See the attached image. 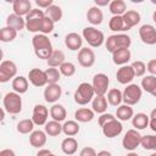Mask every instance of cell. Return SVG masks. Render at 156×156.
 Here are the masks:
<instances>
[{
	"mask_svg": "<svg viewBox=\"0 0 156 156\" xmlns=\"http://www.w3.org/2000/svg\"><path fill=\"white\" fill-rule=\"evenodd\" d=\"M34 122L32 119H22L17 123V132L21 133V134H28V133H32L33 129H34Z\"/></svg>",
	"mask_w": 156,
	"mask_h": 156,
	"instance_id": "41",
	"label": "cell"
},
{
	"mask_svg": "<svg viewBox=\"0 0 156 156\" xmlns=\"http://www.w3.org/2000/svg\"><path fill=\"white\" fill-rule=\"evenodd\" d=\"M62 95V88L58 84H49L44 90V99L49 104H55Z\"/></svg>",
	"mask_w": 156,
	"mask_h": 156,
	"instance_id": "16",
	"label": "cell"
},
{
	"mask_svg": "<svg viewBox=\"0 0 156 156\" xmlns=\"http://www.w3.org/2000/svg\"><path fill=\"white\" fill-rule=\"evenodd\" d=\"M0 156H16V154L11 149H4L0 151Z\"/></svg>",
	"mask_w": 156,
	"mask_h": 156,
	"instance_id": "51",
	"label": "cell"
},
{
	"mask_svg": "<svg viewBox=\"0 0 156 156\" xmlns=\"http://www.w3.org/2000/svg\"><path fill=\"white\" fill-rule=\"evenodd\" d=\"M130 66H132V68L134 71L135 77H143L145 74V72H146V65L143 61H134Z\"/></svg>",
	"mask_w": 156,
	"mask_h": 156,
	"instance_id": "45",
	"label": "cell"
},
{
	"mask_svg": "<svg viewBox=\"0 0 156 156\" xmlns=\"http://www.w3.org/2000/svg\"><path fill=\"white\" fill-rule=\"evenodd\" d=\"M54 27H55V22L52 20H50L46 15L44 16V18L41 20V23H40V33L41 34H49L54 30Z\"/></svg>",
	"mask_w": 156,
	"mask_h": 156,
	"instance_id": "43",
	"label": "cell"
},
{
	"mask_svg": "<svg viewBox=\"0 0 156 156\" xmlns=\"http://www.w3.org/2000/svg\"><path fill=\"white\" fill-rule=\"evenodd\" d=\"M116 116L118 121H129L134 116V111L129 105H119L116 110Z\"/></svg>",
	"mask_w": 156,
	"mask_h": 156,
	"instance_id": "32",
	"label": "cell"
},
{
	"mask_svg": "<svg viewBox=\"0 0 156 156\" xmlns=\"http://www.w3.org/2000/svg\"><path fill=\"white\" fill-rule=\"evenodd\" d=\"M149 127L151 128V130H152V132H156V119H151V118H150Z\"/></svg>",
	"mask_w": 156,
	"mask_h": 156,
	"instance_id": "54",
	"label": "cell"
},
{
	"mask_svg": "<svg viewBox=\"0 0 156 156\" xmlns=\"http://www.w3.org/2000/svg\"><path fill=\"white\" fill-rule=\"evenodd\" d=\"M12 89L17 94H24L28 90V79L23 76H17L12 79Z\"/></svg>",
	"mask_w": 156,
	"mask_h": 156,
	"instance_id": "27",
	"label": "cell"
},
{
	"mask_svg": "<svg viewBox=\"0 0 156 156\" xmlns=\"http://www.w3.org/2000/svg\"><path fill=\"white\" fill-rule=\"evenodd\" d=\"M139 37L144 44L155 45L156 44V28L151 24H143L139 28Z\"/></svg>",
	"mask_w": 156,
	"mask_h": 156,
	"instance_id": "11",
	"label": "cell"
},
{
	"mask_svg": "<svg viewBox=\"0 0 156 156\" xmlns=\"http://www.w3.org/2000/svg\"><path fill=\"white\" fill-rule=\"evenodd\" d=\"M6 26L20 32L26 27V20H23L21 16H17L16 13H11L6 18Z\"/></svg>",
	"mask_w": 156,
	"mask_h": 156,
	"instance_id": "24",
	"label": "cell"
},
{
	"mask_svg": "<svg viewBox=\"0 0 156 156\" xmlns=\"http://www.w3.org/2000/svg\"><path fill=\"white\" fill-rule=\"evenodd\" d=\"M45 15L50 18V20H52L54 22H58V21H61V18H62V10H61V7L58 6V5H51L49 9H46L45 10Z\"/></svg>",
	"mask_w": 156,
	"mask_h": 156,
	"instance_id": "39",
	"label": "cell"
},
{
	"mask_svg": "<svg viewBox=\"0 0 156 156\" xmlns=\"http://www.w3.org/2000/svg\"><path fill=\"white\" fill-rule=\"evenodd\" d=\"M149 122H150V117L143 112L140 113H136L133 116L132 118V124L133 127H135L136 129L141 130V129H145L147 126H149Z\"/></svg>",
	"mask_w": 156,
	"mask_h": 156,
	"instance_id": "33",
	"label": "cell"
},
{
	"mask_svg": "<svg viewBox=\"0 0 156 156\" xmlns=\"http://www.w3.org/2000/svg\"><path fill=\"white\" fill-rule=\"evenodd\" d=\"M107 102L111 106H119V104L123 101L122 100V91L117 88H112L107 93Z\"/></svg>",
	"mask_w": 156,
	"mask_h": 156,
	"instance_id": "34",
	"label": "cell"
},
{
	"mask_svg": "<svg viewBox=\"0 0 156 156\" xmlns=\"http://www.w3.org/2000/svg\"><path fill=\"white\" fill-rule=\"evenodd\" d=\"M152 20H154V22L156 23V10H155L154 13H152Z\"/></svg>",
	"mask_w": 156,
	"mask_h": 156,
	"instance_id": "58",
	"label": "cell"
},
{
	"mask_svg": "<svg viewBox=\"0 0 156 156\" xmlns=\"http://www.w3.org/2000/svg\"><path fill=\"white\" fill-rule=\"evenodd\" d=\"M78 62L82 67L84 68H89L95 63V54L90 48H82L78 51Z\"/></svg>",
	"mask_w": 156,
	"mask_h": 156,
	"instance_id": "12",
	"label": "cell"
},
{
	"mask_svg": "<svg viewBox=\"0 0 156 156\" xmlns=\"http://www.w3.org/2000/svg\"><path fill=\"white\" fill-rule=\"evenodd\" d=\"M140 141H141V135L139 134V132L136 129H129L127 130V133L122 139V145L126 150L133 151L140 145Z\"/></svg>",
	"mask_w": 156,
	"mask_h": 156,
	"instance_id": "8",
	"label": "cell"
},
{
	"mask_svg": "<svg viewBox=\"0 0 156 156\" xmlns=\"http://www.w3.org/2000/svg\"><path fill=\"white\" fill-rule=\"evenodd\" d=\"M48 135L50 136H57L61 134L62 132V126L60 124V122L57 121H49L46 124H45V130H44Z\"/></svg>",
	"mask_w": 156,
	"mask_h": 156,
	"instance_id": "36",
	"label": "cell"
},
{
	"mask_svg": "<svg viewBox=\"0 0 156 156\" xmlns=\"http://www.w3.org/2000/svg\"><path fill=\"white\" fill-rule=\"evenodd\" d=\"M61 149H62L63 154L71 156V155H73V154L77 152V150H78V141L73 136H68V138H66V139L62 140Z\"/></svg>",
	"mask_w": 156,
	"mask_h": 156,
	"instance_id": "25",
	"label": "cell"
},
{
	"mask_svg": "<svg viewBox=\"0 0 156 156\" xmlns=\"http://www.w3.org/2000/svg\"><path fill=\"white\" fill-rule=\"evenodd\" d=\"M16 37H17V30H15L11 27L6 26V27L1 28V30H0V40L2 43H10L13 39H16Z\"/></svg>",
	"mask_w": 156,
	"mask_h": 156,
	"instance_id": "40",
	"label": "cell"
},
{
	"mask_svg": "<svg viewBox=\"0 0 156 156\" xmlns=\"http://www.w3.org/2000/svg\"><path fill=\"white\" fill-rule=\"evenodd\" d=\"M116 117L113 116V115H111V113H102L100 117H99V126L100 127H104L107 122H110V121H112V119H115Z\"/></svg>",
	"mask_w": 156,
	"mask_h": 156,
	"instance_id": "47",
	"label": "cell"
},
{
	"mask_svg": "<svg viewBox=\"0 0 156 156\" xmlns=\"http://www.w3.org/2000/svg\"><path fill=\"white\" fill-rule=\"evenodd\" d=\"M4 110L11 115H17L22 111V98L16 91L7 93L2 100Z\"/></svg>",
	"mask_w": 156,
	"mask_h": 156,
	"instance_id": "4",
	"label": "cell"
},
{
	"mask_svg": "<svg viewBox=\"0 0 156 156\" xmlns=\"http://www.w3.org/2000/svg\"><path fill=\"white\" fill-rule=\"evenodd\" d=\"M141 95H143V89L138 84H128L122 93V100L126 105L132 106L140 101Z\"/></svg>",
	"mask_w": 156,
	"mask_h": 156,
	"instance_id": "6",
	"label": "cell"
},
{
	"mask_svg": "<svg viewBox=\"0 0 156 156\" xmlns=\"http://www.w3.org/2000/svg\"><path fill=\"white\" fill-rule=\"evenodd\" d=\"M146 69L149 71V73H150L151 76H155V77H156V58L150 60V61L147 62Z\"/></svg>",
	"mask_w": 156,
	"mask_h": 156,
	"instance_id": "50",
	"label": "cell"
},
{
	"mask_svg": "<svg viewBox=\"0 0 156 156\" xmlns=\"http://www.w3.org/2000/svg\"><path fill=\"white\" fill-rule=\"evenodd\" d=\"M98 156H112V154L107 150H101V151L98 152Z\"/></svg>",
	"mask_w": 156,
	"mask_h": 156,
	"instance_id": "55",
	"label": "cell"
},
{
	"mask_svg": "<svg viewBox=\"0 0 156 156\" xmlns=\"http://www.w3.org/2000/svg\"><path fill=\"white\" fill-rule=\"evenodd\" d=\"M48 156H56V155H55V154H52V152H51V154H50V155H48Z\"/></svg>",
	"mask_w": 156,
	"mask_h": 156,
	"instance_id": "62",
	"label": "cell"
},
{
	"mask_svg": "<svg viewBox=\"0 0 156 156\" xmlns=\"http://www.w3.org/2000/svg\"><path fill=\"white\" fill-rule=\"evenodd\" d=\"M94 95H95V91H94L93 85L84 82V83H80L78 85V88L74 91V96L73 98H74L76 104L83 106V105H87L90 101H93Z\"/></svg>",
	"mask_w": 156,
	"mask_h": 156,
	"instance_id": "3",
	"label": "cell"
},
{
	"mask_svg": "<svg viewBox=\"0 0 156 156\" xmlns=\"http://www.w3.org/2000/svg\"><path fill=\"white\" fill-rule=\"evenodd\" d=\"M87 20L93 26L101 24L102 23V20H104V13H102L101 9L98 7V6H91L88 10V12H87Z\"/></svg>",
	"mask_w": 156,
	"mask_h": 156,
	"instance_id": "21",
	"label": "cell"
},
{
	"mask_svg": "<svg viewBox=\"0 0 156 156\" xmlns=\"http://www.w3.org/2000/svg\"><path fill=\"white\" fill-rule=\"evenodd\" d=\"M150 156H156V151H155V152H152V154H151Z\"/></svg>",
	"mask_w": 156,
	"mask_h": 156,
	"instance_id": "61",
	"label": "cell"
},
{
	"mask_svg": "<svg viewBox=\"0 0 156 156\" xmlns=\"http://www.w3.org/2000/svg\"><path fill=\"white\" fill-rule=\"evenodd\" d=\"M32 45L34 49V54L37 55V57H39L41 60L48 61V58L51 56V54L54 51L52 44L45 34H35L32 38Z\"/></svg>",
	"mask_w": 156,
	"mask_h": 156,
	"instance_id": "1",
	"label": "cell"
},
{
	"mask_svg": "<svg viewBox=\"0 0 156 156\" xmlns=\"http://www.w3.org/2000/svg\"><path fill=\"white\" fill-rule=\"evenodd\" d=\"M141 89L146 93H150L152 94L156 89V77L155 76H145L143 79H141Z\"/></svg>",
	"mask_w": 156,
	"mask_h": 156,
	"instance_id": "37",
	"label": "cell"
},
{
	"mask_svg": "<svg viewBox=\"0 0 156 156\" xmlns=\"http://www.w3.org/2000/svg\"><path fill=\"white\" fill-rule=\"evenodd\" d=\"M154 151H156V135H155V145H154Z\"/></svg>",
	"mask_w": 156,
	"mask_h": 156,
	"instance_id": "59",
	"label": "cell"
},
{
	"mask_svg": "<svg viewBox=\"0 0 156 156\" xmlns=\"http://www.w3.org/2000/svg\"><path fill=\"white\" fill-rule=\"evenodd\" d=\"M122 17H123L124 26H126V29L127 30L132 29L134 26H136L140 22V13L138 11H134V10L127 11Z\"/></svg>",
	"mask_w": 156,
	"mask_h": 156,
	"instance_id": "22",
	"label": "cell"
},
{
	"mask_svg": "<svg viewBox=\"0 0 156 156\" xmlns=\"http://www.w3.org/2000/svg\"><path fill=\"white\" fill-rule=\"evenodd\" d=\"M151 95H152V96H155V98H156V89H155V91H154V93H152V94H151Z\"/></svg>",
	"mask_w": 156,
	"mask_h": 156,
	"instance_id": "60",
	"label": "cell"
},
{
	"mask_svg": "<svg viewBox=\"0 0 156 156\" xmlns=\"http://www.w3.org/2000/svg\"><path fill=\"white\" fill-rule=\"evenodd\" d=\"M126 156H139V155H138L136 152H133V151H130V152H129V154H127Z\"/></svg>",
	"mask_w": 156,
	"mask_h": 156,
	"instance_id": "57",
	"label": "cell"
},
{
	"mask_svg": "<svg viewBox=\"0 0 156 156\" xmlns=\"http://www.w3.org/2000/svg\"><path fill=\"white\" fill-rule=\"evenodd\" d=\"M45 12L40 9H33L27 16H26V28L28 32L35 33L40 30V23L44 18Z\"/></svg>",
	"mask_w": 156,
	"mask_h": 156,
	"instance_id": "7",
	"label": "cell"
},
{
	"mask_svg": "<svg viewBox=\"0 0 156 156\" xmlns=\"http://www.w3.org/2000/svg\"><path fill=\"white\" fill-rule=\"evenodd\" d=\"M140 145H141L145 150H154L155 135H144V136H141Z\"/></svg>",
	"mask_w": 156,
	"mask_h": 156,
	"instance_id": "46",
	"label": "cell"
},
{
	"mask_svg": "<svg viewBox=\"0 0 156 156\" xmlns=\"http://www.w3.org/2000/svg\"><path fill=\"white\" fill-rule=\"evenodd\" d=\"M17 74V66L13 61L5 60L0 63V82L6 83Z\"/></svg>",
	"mask_w": 156,
	"mask_h": 156,
	"instance_id": "9",
	"label": "cell"
},
{
	"mask_svg": "<svg viewBox=\"0 0 156 156\" xmlns=\"http://www.w3.org/2000/svg\"><path fill=\"white\" fill-rule=\"evenodd\" d=\"M132 44V39L127 34H113L107 37L105 41V46L108 52H115L118 49H129Z\"/></svg>",
	"mask_w": 156,
	"mask_h": 156,
	"instance_id": "2",
	"label": "cell"
},
{
	"mask_svg": "<svg viewBox=\"0 0 156 156\" xmlns=\"http://www.w3.org/2000/svg\"><path fill=\"white\" fill-rule=\"evenodd\" d=\"M110 84V79L105 73H98L93 78V88L95 91V95H105L107 93V88Z\"/></svg>",
	"mask_w": 156,
	"mask_h": 156,
	"instance_id": "10",
	"label": "cell"
},
{
	"mask_svg": "<svg viewBox=\"0 0 156 156\" xmlns=\"http://www.w3.org/2000/svg\"><path fill=\"white\" fill-rule=\"evenodd\" d=\"M151 119H156V108H154V110H151V112H150V116H149Z\"/></svg>",
	"mask_w": 156,
	"mask_h": 156,
	"instance_id": "56",
	"label": "cell"
},
{
	"mask_svg": "<svg viewBox=\"0 0 156 156\" xmlns=\"http://www.w3.org/2000/svg\"><path fill=\"white\" fill-rule=\"evenodd\" d=\"M110 0H95V6L98 7H101V6H107L110 5Z\"/></svg>",
	"mask_w": 156,
	"mask_h": 156,
	"instance_id": "52",
	"label": "cell"
},
{
	"mask_svg": "<svg viewBox=\"0 0 156 156\" xmlns=\"http://www.w3.org/2000/svg\"><path fill=\"white\" fill-rule=\"evenodd\" d=\"M48 116H49V110L44 105H35L33 108V115H32V121L34 122L35 126H44L48 123Z\"/></svg>",
	"mask_w": 156,
	"mask_h": 156,
	"instance_id": "14",
	"label": "cell"
},
{
	"mask_svg": "<svg viewBox=\"0 0 156 156\" xmlns=\"http://www.w3.org/2000/svg\"><path fill=\"white\" fill-rule=\"evenodd\" d=\"M94 115H95V112L93 110H90L88 107H80L74 112V118L77 122L87 123L94 118Z\"/></svg>",
	"mask_w": 156,
	"mask_h": 156,
	"instance_id": "26",
	"label": "cell"
},
{
	"mask_svg": "<svg viewBox=\"0 0 156 156\" xmlns=\"http://www.w3.org/2000/svg\"><path fill=\"white\" fill-rule=\"evenodd\" d=\"M12 10L13 13L22 17V16H27L33 9L29 0H15L12 2Z\"/></svg>",
	"mask_w": 156,
	"mask_h": 156,
	"instance_id": "18",
	"label": "cell"
},
{
	"mask_svg": "<svg viewBox=\"0 0 156 156\" xmlns=\"http://www.w3.org/2000/svg\"><path fill=\"white\" fill-rule=\"evenodd\" d=\"M28 79L34 87H44L48 84V78L45 71H41L39 68H32L28 72Z\"/></svg>",
	"mask_w": 156,
	"mask_h": 156,
	"instance_id": "15",
	"label": "cell"
},
{
	"mask_svg": "<svg viewBox=\"0 0 156 156\" xmlns=\"http://www.w3.org/2000/svg\"><path fill=\"white\" fill-rule=\"evenodd\" d=\"M79 156H98V154H96V151H95L94 147H91V146H85V147H83V149L80 150Z\"/></svg>",
	"mask_w": 156,
	"mask_h": 156,
	"instance_id": "48",
	"label": "cell"
},
{
	"mask_svg": "<svg viewBox=\"0 0 156 156\" xmlns=\"http://www.w3.org/2000/svg\"><path fill=\"white\" fill-rule=\"evenodd\" d=\"M62 132L67 136H74L79 133V124L76 121H66L62 124Z\"/></svg>",
	"mask_w": 156,
	"mask_h": 156,
	"instance_id": "35",
	"label": "cell"
},
{
	"mask_svg": "<svg viewBox=\"0 0 156 156\" xmlns=\"http://www.w3.org/2000/svg\"><path fill=\"white\" fill-rule=\"evenodd\" d=\"M82 44H83V39L78 33L72 32V33H68L65 37V45L72 51H76L78 49L80 50L82 49Z\"/></svg>",
	"mask_w": 156,
	"mask_h": 156,
	"instance_id": "19",
	"label": "cell"
},
{
	"mask_svg": "<svg viewBox=\"0 0 156 156\" xmlns=\"http://www.w3.org/2000/svg\"><path fill=\"white\" fill-rule=\"evenodd\" d=\"M108 28L111 30H113V32H123V30H127L122 16H112L111 20L108 21Z\"/></svg>",
	"mask_w": 156,
	"mask_h": 156,
	"instance_id": "38",
	"label": "cell"
},
{
	"mask_svg": "<svg viewBox=\"0 0 156 156\" xmlns=\"http://www.w3.org/2000/svg\"><path fill=\"white\" fill-rule=\"evenodd\" d=\"M58 69H60L61 74L65 76V77H72L76 73V66L72 62H65V63H62L58 67Z\"/></svg>",
	"mask_w": 156,
	"mask_h": 156,
	"instance_id": "44",
	"label": "cell"
},
{
	"mask_svg": "<svg viewBox=\"0 0 156 156\" xmlns=\"http://www.w3.org/2000/svg\"><path fill=\"white\" fill-rule=\"evenodd\" d=\"M91 107L96 113H105V111L107 110V99L105 98V95H96L91 101Z\"/></svg>",
	"mask_w": 156,
	"mask_h": 156,
	"instance_id": "30",
	"label": "cell"
},
{
	"mask_svg": "<svg viewBox=\"0 0 156 156\" xmlns=\"http://www.w3.org/2000/svg\"><path fill=\"white\" fill-rule=\"evenodd\" d=\"M50 154H51V151L48 149H39V151L37 152V156H48Z\"/></svg>",
	"mask_w": 156,
	"mask_h": 156,
	"instance_id": "53",
	"label": "cell"
},
{
	"mask_svg": "<svg viewBox=\"0 0 156 156\" xmlns=\"http://www.w3.org/2000/svg\"><path fill=\"white\" fill-rule=\"evenodd\" d=\"M65 58H66V56H65V52L62 50H54L51 56L48 58L46 62H48L49 67H55L56 68V67H60L62 63L66 62Z\"/></svg>",
	"mask_w": 156,
	"mask_h": 156,
	"instance_id": "29",
	"label": "cell"
},
{
	"mask_svg": "<svg viewBox=\"0 0 156 156\" xmlns=\"http://www.w3.org/2000/svg\"><path fill=\"white\" fill-rule=\"evenodd\" d=\"M50 116L54 121H57V122H62L66 119V116H67V111L63 105L61 104H54L51 107H50Z\"/></svg>",
	"mask_w": 156,
	"mask_h": 156,
	"instance_id": "28",
	"label": "cell"
},
{
	"mask_svg": "<svg viewBox=\"0 0 156 156\" xmlns=\"http://www.w3.org/2000/svg\"><path fill=\"white\" fill-rule=\"evenodd\" d=\"M135 74L132 68V66H122L121 68L117 69L116 72V78L121 84H129L134 79Z\"/></svg>",
	"mask_w": 156,
	"mask_h": 156,
	"instance_id": "17",
	"label": "cell"
},
{
	"mask_svg": "<svg viewBox=\"0 0 156 156\" xmlns=\"http://www.w3.org/2000/svg\"><path fill=\"white\" fill-rule=\"evenodd\" d=\"M151 2H152V4H155V5H156V0H152V1H151Z\"/></svg>",
	"mask_w": 156,
	"mask_h": 156,
	"instance_id": "63",
	"label": "cell"
},
{
	"mask_svg": "<svg viewBox=\"0 0 156 156\" xmlns=\"http://www.w3.org/2000/svg\"><path fill=\"white\" fill-rule=\"evenodd\" d=\"M46 133L45 132H43V130H33L32 133H30V135H29V143H30V145L33 146V147H38V149H40L41 146H44L45 145V143H46Z\"/></svg>",
	"mask_w": 156,
	"mask_h": 156,
	"instance_id": "23",
	"label": "cell"
},
{
	"mask_svg": "<svg viewBox=\"0 0 156 156\" xmlns=\"http://www.w3.org/2000/svg\"><path fill=\"white\" fill-rule=\"evenodd\" d=\"M35 4L39 9H49L51 5H54L52 0H35Z\"/></svg>",
	"mask_w": 156,
	"mask_h": 156,
	"instance_id": "49",
	"label": "cell"
},
{
	"mask_svg": "<svg viewBox=\"0 0 156 156\" xmlns=\"http://www.w3.org/2000/svg\"><path fill=\"white\" fill-rule=\"evenodd\" d=\"M108 9L113 16H123L127 12V4L123 0H112Z\"/></svg>",
	"mask_w": 156,
	"mask_h": 156,
	"instance_id": "31",
	"label": "cell"
},
{
	"mask_svg": "<svg viewBox=\"0 0 156 156\" xmlns=\"http://www.w3.org/2000/svg\"><path fill=\"white\" fill-rule=\"evenodd\" d=\"M101 129H102V134L106 138H115L122 133L123 126L117 118H115V119L107 122L104 127H101Z\"/></svg>",
	"mask_w": 156,
	"mask_h": 156,
	"instance_id": "13",
	"label": "cell"
},
{
	"mask_svg": "<svg viewBox=\"0 0 156 156\" xmlns=\"http://www.w3.org/2000/svg\"><path fill=\"white\" fill-rule=\"evenodd\" d=\"M83 38L91 48H99L105 41V35L101 30L96 29L95 27H85L82 32Z\"/></svg>",
	"mask_w": 156,
	"mask_h": 156,
	"instance_id": "5",
	"label": "cell"
},
{
	"mask_svg": "<svg viewBox=\"0 0 156 156\" xmlns=\"http://www.w3.org/2000/svg\"><path fill=\"white\" fill-rule=\"evenodd\" d=\"M130 50L129 49H118L115 52H112V61L115 65L124 66L130 60Z\"/></svg>",
	"mask_w": 156,
	"mask_h": 156,
	"instance_id": "20",
	"label": "cell"
},
{
	"mask_svg": "<svg viewBox=\"0 0 156 156\" xmlns=\"http://www.w3.org/2000/svg\"><path fill=\"white\" fill-rule=\"evenodd\" d=\"M45 73H46V78H48V83L49 84H57V82L60 80L61 78V72L60 69L55 68V67H49L45 69Z\"/></svg>",
	"mask_w": 156,
	"mask_h": 156,
	"instance_id": "42",
	"label": "cell"
}]
</instances>
